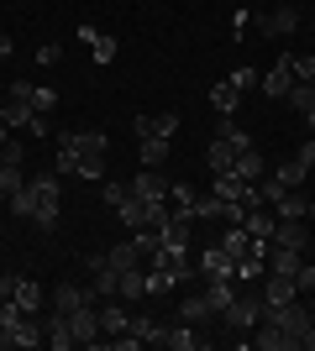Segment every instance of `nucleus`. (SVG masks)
Wrapping results in <instances>:
<instances>
[{
	"label": "nucleus",
	"instance_id": "nucleus-10",
	"mask_svg": "<svg viewBox=\"0 0 315 351\" xmlns=\"http://www.w3.org/2000/svg\"><path fill=\"white\" fill-rule=\"evenodd\" d=\"M289 84H294V73H289V53H284L279 63H273V69L263 73V79H257V89H263L268 100H284V95H289Z\"/></svg>",
	"mask_w": 315,
	"mask_h": 351
},
{
	"label": "nucleus",
	"instance_id": "nucleus-1",
	"mask_svg": "<svg viewBox=\"0 0 315 351\" xmlns=\"http://www.w3.org/2000/svg\"><path fill=\"white\" fill-rule=\"evenodd\" d=\"M105 152H110L105 132H63L53 168L58 173H79V178H105Z\"/></svg>",
	"mask_w": 315,
	"mask_h": 351
},
{
	"label": "nucleus",
	"instance_id": "nucleus-19",
	"mask_svg": "<svg viewBox=\"0 0 315 351\" xmlns=\"http://www.w3.org/2000/svg\"><path fill=\"white\" fill-rule=\"evenodd\" d=\"M300 263H305V252H294V247H273V241H268V273H284V278H294V273H300Z\"/></svg>",
	"mask_w": 315,
	"mask_h": 351
},
{
	"label": "nucleus",
	"instance_id": "nucleus-24",
	"mask_svg": "<svg viewBox=\"0 0 315 351\" xmlns=\"http://www.w3.org/2000/svg\"><path fill=\"white\" fill-rule=\"evenodd\" d=\"M43 283H37V278H16V293H11V299H16V304H21V309H32V315H37V309H43Z\"/></svg>",
	"mask_w": 315,
	"mask_h": 351
},
{
	"label": "nucleus",
	"instance_id": "nucleus-42",
	"mask_svg": "<svg viewBox=\"0 0 315 351\" xmlns=\"http://www.w3.org/2000/svg\"><path fill=\"white\" fill-rule=\"evenodd\" d=\"M126 194H132V178H126V184H121V178H116V184H105V205L116 210L121 199H126Z\"/></svg>",
	"mask_w": 315,
	"mask_h": 351
},
{
	"label": "nucleus",
	"instance_id": "nucleus-17",
	"mask_svg": "<svg viewBox=\"0 0 315 351\" xmlns=\"http://www.w3.org/2000/svg\"><path fill=\"white\" fill-rule=\"evenodd\" d=\"M273 247H294V252H305V247H310L305 220H279V226H273Z\"/></svg>",
	"mask_w": 315,
	"mask_h": 351
},
{
	"label": "nucleus",
	"instance_id": "nucleus-4",
	"mask_svg": "<svg viewBox=\"0 0 315 351\" xmlns=\"http://www.w3.org/2000/svg\"><path fill=\"white\" fill-rule=\"evenodd\" d=\"M200 273L205 278H237V257L221 241H210V247H200Z\"/></svg>",
	"mask_w": 315,
	"mask_h": 351
},
{
	"label": "nucleus",
	"instance_id": "nucleus-12",
	"mask_svg": "<svg viewBox=\"0 0 315 351\" xmlns=\"http://www.w3.org/2000/svg\"><path fill=\"white\" fill-rule=\"evenodd\" d=\"M158 346H168V351H195V346H200V330H195L189 320H174V325H163Z\"/></svg>",
	"mask_w": 315,
	"mask_h": 351
},
{
	"label": "nucleus",
	"instance_id": "nucleus-26",
	"mask_svg": "<svg viewBox=\"0 0 315 351\" xmlns=\"http://www.w3.org/2000/svg\"><path fill=\"white\" fill-rule=\"evenodd\" d=\"M242 189H247V178H242V173H215V189H210V194H215V199H226V205H237Z\"/></svg>",
	"mask_w": 315,
	"mask_h": 351
},
{
	"label": "nucleus",
	"instance_id": "nucleus-15",
	"mask_svg": "<svg viewBox=\"0 0 315 351\" xmlns=\"http://www.w3.org/2000/svg\"><path fill=\"white\" fill-rule=\"evenodd\" d=\"M273 226H279V215H273L268 205H257V210H247V215H242V231L257 236V241H273Z\"/></svg>",
	"mask_w": 315,
	"mask_h": 351
},
{
	"label": "nucleus",
	"instance_id": "nucleus-3",
	"mask_svg": "<svg viewBox=\"0 0 315 351\" xmlns=\"http://www.w3.org/2000/svg\"><path fill=\"white\" fill-rule=\"evenodd\" d=\"M257 320H263V293H242L237 289V299L221 309V325H226V330H242V336H247Z\"/></svg>",
	"mask_w": 315,
	"mask_h": 351
},
{
	"label": "nucleus",
	"instance_id": "nucleus-16",
	"mask_svg": "<svg viewBox=\"0 0 315 351\" xmlns=\"http://www.w3.org/2000/svg\"><path fill=\"white\" fill-rule=\"evenodd\" d=\"M237 289H242L237 278H205V304L215 309V320H221V309L237 299Z\"/></svg>",
	"mask_w": 315,
	"mask_h": 351
},
{
	"label": "nucleus",
	"instance_id": "nucleus-29",
	"mask_svg": "<svg viewBox=\"0 0 315 351\" xmlns=\"http://www.w3.org/2000/svg\"><path fill=\"white\" fill-rule=\"evenodd\" d=\"M105 263L116 267V273H126V267H142V252H137V241H121L116 252H105Z\"/></svg>",
	"mask_w": 315,
	"mask_h": 351
},
{
	"label": "nucleus",
	"instance_id": "nucleus-55",
	"mask_svg": "<svg viewBox=\"0 0 315 351\" xmlns=\"http://www.w3.org/2000/svg\"><path fill=\"white\" fill-rule=\"evenodd\" d=\"M310 84H315V79H310Z\"/></svg>",
	"mask_w": 315,
	"mask_h": 351
},
{
	"label": "nucleus",
	"instance_id": "nucleus-37",
	"mask_svg": "<svg viewBox=\"0 0 315 351\" xmlns=\"http://www.w3.org/2000/svg\"><path fill=\"white\" fill-rule=\"evenodd\" d=\"M53 105H58V95H53L47 84H37V89H32V110H37V116H47Z\"/></svg>",
	"mask_w": 315,
	"mask_h": 351
},
{
	"label": "nucleus",
	"instance_id": "nucleus-50",
	"mask_svg": "<svg viewBox=\"0 0 315 351\" xmlns=\"http://www.w3.org/2000/svg\"><path fill=\"white\" fill-rule=\"evenodd\" d=\"M0 58H11V37H0Z\"/></svg>",
	"mask_w": 315,
	"mask_h": 351
},
{
	"label": "nucleus",
	"instance_id": "nucleus-31",
	"mask_svg": "<svg viewBox=\"0 0 315 351\" xmlns=\"http://www.w3.org/2000/svg\"><path fill=\"white\" fill-rule=\"evenodd\" d=\"M168 162V136H142V168H163Z\"/></svg>",
	"mask_w": 315,
	"mask_h": 351
},
{
	"label": "nucleus",
	"instance_id": "nucleus-46",
	"mask_svg": "<svg viewBox=\"0 0 315 351\" xmlns=\"http://www.w3.org/2000/svg\"><path fill=\"white\" fill-rule=\"evenodd\" d=\"M32 89H37L32 79H11V100H32Z\"/></svg>",
	"mask_w": 315,
	"mask_h": 351
},
{
	"label": "nucleus",
	"instance_id": "nucleus-7",
	"mask_svg": "<svg viewBox=\"0 0 315 351\" xmlns=\"http://www.w3.org/2000/svg\"><path fill=\"white\" fill-rule=\"evenodd\" d=\"M132 194L148 199V205H168V178L158 173V168H142V173L132 178Z\"/></svg>",
	"mask_w": 315,
	"mask_h": 351
},
{
	"label": "nucleus",
	"instance_id": "nucleus-34",
	"mask_svg": "<svg viewBox=\"0 0 315 351\" xmlns=\"http://www.w3.org/2000/svg\"><path fill=\"white\" fill-rule=\"evenodd\" d=\"M257 79H263V73H257V69H247V63H237V69L226 73V84L237 89V95H247V89H257Z\"/></svg>",
	"mask_w": 315,
	"mask_h": 351
},
{
	"label": "nucleus",
	"instance_id": "nucleus-14",
	"mask_svg": "<svg viewBox=\"0 0 315 351\" xmlns=\"http://www.w3.org/2000/svg\"><path fill=\"white\" fill-rule=\"evenodd\" d=\"M289 299H300L294 278H284V273H263V304H289Z\"/></svg>",
	"mask_w": 315,
	"mask_h": 351
},
{
	"label": "nucleus",
	"instance_id": "nucleus-13",
	"mask_svg": "<svg viewBox=\"0 0 315 351\" xmlns=\"http://www.w3.org/2000/svg\"><path fill=\"white\" fill-rule=\"evenodd\" d=\"M237 147H231V136H221L215 132V142H210V152H205V162H210V173H231V168H237Z\"/></svg>",
	"mask_w": 315,
	"mask_h": 351
},
{
	"label": "nucleus",
	"instance_id": "nucleus-11",
	"mask_svg": "<svg viewBox=\"0 0 315 351\" xmlns=\"http://www.w3.org/2000/svg\"><path fill=\"white\" fill-rule=\"evenodd\" d=\"M53 293V309L58 315H74V309H84V304H100L90 289H74V283H58V289H47Z\"/></svg>",
	"mask_w": 315,
	"mask_h": 351
},
{
	"label": "nucleus",
	"instance_id": "nucleus-43",
	"mask_svg": "<svg viewBox=\"0 0 315 351\" xmlns=\"http://www.w3.org/2000/svg\"><path fill=\"white\" fill-rule=\"evenodd\" d=\"M294 289H300V293H315V263H300V273H294Z\"/></svg>",
	"mask_w": 315,
	"mask_h": 351
},
{
	"label": "nucleus",
	"instance_id": "nucleus-2",
	"mask_svg": "<svg viewBox=\"0 0 315 351\" xmlns=\"http://www.w3.org/2000/svg\"><path fill=\"white\" fill-rule=\"evenodd\" d=\"M27 189H32V220H37L43 231H53V226H58V205H63V173H58V168L32 173Z\"/></svg>",
	"mask_w": 315,
	"mask_h": 351
},
{
	"label": "nucleus",
	"instance_id": "nucleus-44",
	"mask_svg": "<svg viewBox=\"0 0 315 351\" xmlns=\"http://www.w3.org/2000/svg\"><path fill=\"white\" fill-rule=\"evenodd\" d=\"M58 58H63V47H58V43H43V47H37V63H43V69H53Z\"/></svg>",
	"mask_w": 315,
	"mask_h": 351
},
{
	"label": "nucleus",
	"instance_id": "nucleus-18",
	"mask_svg": "<svg viewBox=\"0 0 315 351\" xmlns=\"http://www.w3.org/2000/svg\"><path fill=\"white\" fill-rule=\"evenodd\" d=\"M132 126H137V136H174L179 132V116H174V110H163V116H137Z\"/></svg>",
	"mask_w": 315,
	"mask_h": 351
},
{
	"label": "nucleus",
	"instance_id": "nucleus-23",
	"mask_svg": "<svg viewBox=\"0 0 315 351\" xmlns=\"http://www.w3.org/2000/svg\"><path fill=\"white\" fill-rule=\"evenodd\" d=\"M116 299H148V273L142 267H126L116 283Z\"/></svg>",
	"mask_w": 315,
	"mask_h": 351
},
{
	"label": "nucleus",
	"instance_id": "nucleus-27",
	"mask_svg": "<svg viewBox=\"0 0 315 351\" xmlns=\"http://www.w3.org/2000/svg\"><path fill=\"white\" fill-rule=\"evenodd\" d=\"M237 100H242V95L226 84V79H221V84H210V110H215V116H231V110H237Z\"/></svg>",
	"mask_w": 315,
	"mask_h": 351
},
{
	"label": "nucleus",
	"instance_id": "nucleus-28",
	"mask_svg": "<svg viewBox=\"0 0 315 351\" xmlns=\"http://www.w3.org/2000/svg\"><path fill=\"white\" fill-rule=\"evenodd\" d=\"M263 168H268V162H263V152H257V147H247V152L237 158V168H231V173H242L247 184H257V178H263Z\"/></svg>",
	"mask_w": 315,
	"mask_h": 351
},
{
	"label": "nucleus",
	"instance_id": "nucleus-33",
	"mask_svg": "<svg viewBox=\"0 0 315 351\" xmlns=\"http://www.w3.org/2000/svg\"><path fill=\"white\" fill-rule=\"evenodd\" d=\"M132 336L142 341V346H158V336H163V325L148 320V315H132Z\"/></svg>",
	"mask_w": 315,
	"mask_h": 351
},
{
	"label": "nucleus",
	"instance_id": "nucleus-48",
	"mask_svg": "<svg viewBox=\"0 0 315 351\" xmlns=\"http://www.w3.org/2000/svg\"><path fill=\"white\" fill-rule=\"evenodd\" d=\"M16 293V273H0V299H11Z\"/></svg>",
	"mask_w": 315,
	"mask_h": 351
},
{
	"label": "nucleus",
	"instance_id": "nucleus-8",
	"mask_svg": "<svg viewBox=\"0 0 315 351\" xmlns=\"http://www.w3.org/2000/svg\"><path fill=\"white\" fill-rule=\"evenodd\" d=\"M253 346H257V351H294L300 341L289 336V330H279L273 320H257V325H253Z\"/></svg>",
	"mask_w": 315,
	"mask_h": 351
},
{
	"label": "nucleus",
	"instance_id": "nucleus-53",
	"mask_svg": "<svg viewBox=\"0 0 315 351\" xmlns=\"http://www.w3.org/2000/svg\"><path fill=\"white\" fill-rule=\"evenodd\" d=\"M0 210H5V189H0Z\"/></svg>",
	"mask_w": 315,
	"mask_h": 351
},
{
	"label": "nucleus",
	"instance_id": "nucleus-21",
	"mask_svg": "<svg viewBox=\"0 0 315 351\" xmlns=\"http://www.w3.org/2000/svg\"><path fill=\"white\" fill-rule=\"evenodd\" d=\"M90 273H95V278H90V293H95V299H116V283H121L116 267H110V263H95Z\"/></svg>",
	"mask_w": 315,
	"mask_h": 351
},
{
	"label": "nucleus",
	"instance_id": "nucleus-45",
	"mask_svg": "<svg viewBox=\"0 0 315 351\" xmlns=\"http://www.w3.org/2000/svg\"><path fill=\"white\" fill-rule=\"evenodd\" d=\"M116 58V37H100V43H95V63H110Z\"/></svg>",
	"mask_w": 315,
	"mask_h": 351
},
{
	"label": "nucleus",
	"instance_id": "nucleus-35",
	"mask_svg": "<svg viewBox=\"0 0 315 351\" xmlns=\"http://www.w3.org/2000/svg\"><path fill=\"white\" fill-rule=\"evenodd\" d=\"M0 189H5V199H11L16 189H27V173H21L16 162H0Z\"/></svg>",
	"mask_w": 315,
	"mask_h": 351
},
{
	"label": "nucleus",
	"instance_id": "nucleus-51",
	"mask_svg": "<svg viewBox=\"0 0 315 351\" xmlns=\"http://www.w3.org/2000/svg\"><path fill=\"white\" fill-rule=\"evenodd\" d=\"M0 346H11V330H5V320H0Z\"/></svg>",
	"mask_w": 315,
	"mask_h": 351
},
{
	"label": "nucleus",
	"instance_id": "nucleus-54",
	"mask_svg": "<svg viewBox=\"0 0 315 351\" xmlns=\"http://www.w3.org/2000/svg\"><path fill=\"white\" fill-rule=\"evenodd\" d=\"M310 215H315V205H310Z\"/></svg>",
	"mask_w": 315,
	"mask_h": 351
},
{
	"label": "nucleus",
	"instance_id": "nucleus-40",
	"mask_svg": "<svg viewBox=\"0 0 315 351\" xmlns=\"http://www.w3.org/2000/svg\"><path fill=\"white\" fill-rule=\"evenodd\" d=\"M0 162H16V168H21V162H27V142H16V136H11V142L0 147Z\"/></svg>",
	"mask_w": 315,
	"mask_h": 351
},
{
	"label": "nucleus",
	"instance_id": "nucleus-52",
	"mask_svg": "<svg viewBox=\"0 0 315 351\" xmlns=\"http://www.w3.org/2000/svg\"><path fill=\"white\" fill-rule=\"evenodd\" d=\"M305 126H310V132H315V110H305Z\"/></svg>",
	"mask_w": 315,
	"mask_h": 351
},
{
	"label": "nucleus",
	"instance_id": "nucleus-6",
	"mask_svg": "<svg viewBox=\"0 0 315 351\" xmlns=\"http://www.w3.org/2000/svg\"><path fill=\"white\" fill-rule=\"evenodd\" d=\"M253 21H257L263 37H289V32L300 27V11H294V5H279V11H263V16H253Z\"/></svg>",
	"mask_w": 315,
	"mask_h": 351
},
{
	"label": "nucleus",
	"instance_id": "nucleus-5",
	"mask_svg": "<svg viewBox=\"0 0 315 351\" xmlns=\"http://www.w3.org/2000/svg\"><path fill=\"white\" fill-rule=\"evenodd\" d=\"M69 336H74V346H95V341H100V309L95 304L74 309V315H69Z\"/></svg>",
	"mask_w": 315,
	"mask_h": 351
},
{
	"label": "nucleus",
	"instance_id": "nucleus-49",
	"mask_svg": "<svg viewBox=\"0 0 315 351\" xmlns=\"http://www.w3.org/2000/svg\"><path fill=\"white\" fill-rule=\"evenodd\" d=\"M300 346H305V351H315V320H310V325L300 330Z\"/></svg>",
	"mask_w": 315,
	"mask_h": 351
},
{
	"label": "nucleus",
	"instance_id": "nucleus-32",
	"mask_svg": "<svg viewBox=\"0 0 315 351\" xmlns=\"http://www.w3.org/2000/svg\"><path fill=\"white\" fill-rule=\"evenodd\" d=\"M284 100H289V110H300V116H305V110H315V84H300V79H294Z\"/></svg>",
	"mask_w": 315,
	"mask_h": 351
},
{
	"label": "nucleus",
	"instance_id": "nucleus-36",
	"mask_svg": "<svg viewBox=\"0 0 315 351\" xmlns=\"http://www.w3.org/2000/svg\"><path fill=\"white\" fill-rule=\"evenodd\" d=\"M273 178H279L284 189H300V184H305V168H300V162H284V168H273Z\"/></svg>",
	"mask_w": 315,
	"mask_h": 351
},
{
	"label": "nucleus",
	"instance_id": "nucleus-25",
	"mask_svg": "<svg viewBox=\"0 0 315 351\" xmlns=\"http://www.w3.org/2000/svg\"><path fill=\"white\" fill-rule=\"evenodd\" d=\"M47 346H58V351H69L74 346V336H69V315H58V309H53V315H47Z\"/></svg>",
	"mask_w": 315,
	"mask_h": 351
},
{
	"label": "nucleus",
	"instance_id": "nucleus-22",
	"mask_svg": "<svg viewBox=\"0 0 315 351\" xmlns=\"http://www.w3.org/2000/svg\"><path fill=\"white\" fill-rule=\"evenodd\" d=\"M310 205H315V199H305L300 189H284L273 210H279V220H305V215H310Z\"/></svg>",
	"mask_w": 315,
	"mask_h": 351
},
{
	"label": "nucleus",
	"instance_id": "nucleus-41",
	"mask_svg": "<svg viewBox=\"0 0 315 351\" xmlns=\"http://www.w3.org/2000/svg\"><path fill=\"white\" fill-rule=\"evenodd\" d=\"M289 73H294L300 84H310L315 79V58H289Z\"/></svg>",
	"mask_w": 315,
	"mask_h": 351
},
{
	"label": "nucleus",
	"instance_id": "nucleus-20",
	"mask_svg": "<svg viewBox=\"0 0 315 351\" xmlns=\"http://www.w3.org/2000/svg\"><path fill=\"white\" fill-rule=\"evenodd\" d=\"M179 320H189V325H210V320H215V309L205 304V293H184V299H179Z\"/></svg>",
	"mask_w": 315,
	"mask_h": 351
},
{
	"label": "nucleus",
	"instance_id": "nucleus-9",
	"mask_svg": "<svg viewBox=\"0 0 315 351\" xmlns=\"http://www.w3.org/2000/svg\"><path fill=\"white\" fill-rule=\"evenodd\" d=\"M95 309H100V336H110V341H116V336H126V330H132V315H126V309H121L116 299H100Z\"/></svg>",
	"mask_w": 315,
	"mask_h": 351
},
{
	"label": "nucleus",
	"instance_id": "nucleus-30",
	"mask_svg": "<svg viewBox=\"0 0 315 351\" xmlns=\"http://www.w3.org/2000/svg\"><path fill=\"white\" fill-rule=\"evenodd\" d=\"M116 215H121V220H126V226L137 231V226H148V199H137V194H126V199L116 205Z\"/></svg>",
	"mask_w": 315,
	"mask_h": 351
},
{
	"label": "nucleus",
	"instance_id": "nucleus-47",
	"mask_svg": "<svg viewBox=\"0 0 315 351\" xmlns=\"http://www.w3.org/2000/svg\"><path fill=\"white\" fill-rule=\"evenodd\" d=\"M294 162H300L305 173H310V168H315V136H310V142H305V147H300V158H294Z\"/></svg>",
	"mask_w": 315,
	"mask_h": 351
},
{
	"label": "nucleus",
	"instance_id": "nucleus-38",
	"mask_svg": "<svg viewBox=\"0 0 315 351\" xmlns=\"http://www.w3.org/2000/svg\"><path fill=\"white\" fill-rule=\"evenodd\" d=\"M168 199H174V210H195V189L189 184H168Z\"/></svg>",
	"mask_w": 315,
	"mask_h": 351
},
{
	"label": "nucleus",
	"instance_id": "nucleus-39",
	"mask_svg": "<svg viewBox=\"0 0 315 351\" xmlns=\"http://www.w3.org/2000/svg\"><path fill=\"white\" fill-rule=\"evenodd\" d=\"M5 210H11V215H27V220H32V189H16L11 199H5Z\"/></svg>",
	"mask_w": 315,
	"mask_h": 351
}]
</instances>
